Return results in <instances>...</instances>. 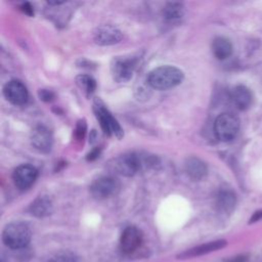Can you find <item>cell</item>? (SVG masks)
I'll list each match as a JSON object with an SVG mask.
<instances>
[{
  "mask_svg": "<svg viewBox=\"0 0 262 262\" xmlns=\"http://www.w3.org/2000/svg\"><path fill=\"white\" fill-rule=\"evenodd\" d=\"M162 13L165 19L175 21L184 15V6L179 2H169L164 6Z\"/></svg>",
  "mask_w": 262,
  "mask_h": 262,
  "instance_id": "obj_19",
  "label": "cell"
},
{
  "mask_svg": "<svg viewBox=\"0 0 262 262\" xmlns=\"http://www.w3.org/2000/svg\"><path fill=\"white\" fill-rule=\"evenodd\" d=\"M212 51L217 59L223 60L232 53V45L230 41L224 37H217L212 42Z\"/></svg>",
  "mask_w": 262,
  "mask_h": 262,
  "instance_id": "obj_17",
  "label": "cell"
},
{
  "mask_svg": "<svg viewBox=\"0 0 262 262\" xmlns=\"http://www.w3.org/2000/svg\"><path fill=\"white\" fill-rule=\"evenodd\" d=\"M38 95H39L40 99L45 102H49L54 98V93L48 89H40L38 91Z\"/></svg>",
  "mask_w": 262,
  "mask_h": 262,
  "instance_id": "obj_23",
  "label": "cell"
},
{
  "mask_svg": "<svg viewBox=\"0 0 262 262\" xmlns=\"http://www.w3.org/2000/svg\"><path fill=\"white\" fill-rule=\"evenodd\" d=\"M119 188L117 179L110 176L100 177L90 185V193L97 200H103L115 194Z\"/></svg>",
  "mask_w": 262,
  "mask_h": 262,
  "instance_id": "obj_7",
  "label": "cell"
},
{
  "mask_svg": "<svg viewBox=\"0 0 262 262\" xmlns=\"http://www.w3.org/2000/svg\"><path fill=\"white\" fill-rule=\"evenodd\" d=\"M76 84L87 96H90L96 89V81L89 75H78L76 77Z\"/></svg>",
  "mask_w": 262,
  "mask_h": 262,
  "instance_id": "obj_20",
  "label": "cell"
},
{
  "mask_svg": "<svg viewBox=\"0 0 262 262\" xmlns=\"http://www.w3.org/2000/svg\"><path fill=\"white\" fill-rule=\"evenodd\" d=\"M99 155H100V148H94L87 155L86 159L87 161H94L99 157Z\"/></svg>",
  "mask_w": 262,
  "mask_h": 262,
  "instance_id": "obj_25",
  "label": "cell"
},
{
  "mask_svg": "<svg viewBox=\"0 0 262 262\" xmlns=\"http://www.w3.org/2000/svg\"><path fill=\"white\" fill-rule=\"evenodd\" d=\"M235 203H236V198L232 190L227 188L219 190L217 194L216 204H217V208L221 212L230 213L233 210Z\"/></svg>",
  "mask_w": 262,
  "mask_h": 262,
  "instance_id": "obj_15",
  "label": "cell"
},
{
  "mask_svg": "<svg viewBox=\"0 0 262 262\" xmlns=\"http://www.w3.org/2000/svg\"><path fill=\"white\" fill-rule=\"evenodd\" d=\"M231 100L233 104L242 111L248 110L253 102V95L249 88L244 85L235 86L230 93Z\"/></svg>",
  "mask_w": 262,
  "mask_h": 262,
  "instance_id": "obj_13",
  "label": "cell"
},
{
  "mask_svg": "<svg viewBox=\"0 0 262 262\" xmlns=\"http://www.w3.org/2000/svg\"><path fill=\"white\" fill-rule=\"evenodd\" d=\"M262 219V211H257L254 213V215L252 216L251 220L249 221V223H254L256 221H259Z\"/></svg>",
  "mask_w": 262,
  "mask_h": 262,
  "instance_id": "obj_26",
  "label": "cell"
},
{
  "mask_svg": "<svg viewBox=\"0 0 262 262\" xmlns=\"http://www.w3.org/2000/svg\"><path fill=\"white\" fill-rule=\"evenodd\" d=\"M137 62V56H117L113 58L111 63L113 79L118 83H125L130 81Z\"/></svg>",
  "mask_w": 262,
  "mask_h": 262,
  "instance_id": "obj_6",
  "label": "cell"
},
{
  "mask_svg": "<svg viewBox=\"0 0 262 262\" xmlns=\"http://www.w3.org/2000/svg\"><path fill=\"white\" fill-rule=\"evenodd\" d=\"M239 130V120L230 113H223L217 117L214 123V132L221 141H231Z\"/></svg>",
  "mask_w": 262,
  "mask_h": 262,
  "instance_id": "obj_5",
  "label": "cell"
},
{
  "mask_svg": "<svg viewBox=\"0 0 262 262\" xmlns=\"http://www.w3.org/2000/svg\"><path fill=\"white\" fill-rule=\"evenodd\" d=\"M147 164H151V161H146L141 156L134 152H130L122 155L115 159L114 163L112 164V167L116 173L129 177L137 173L143 166H147Z\"/></svg>",
  "mask_w": 262,
  "mask_h": 262,
  "instance_id": "obj_4",
  "label": "cell"
},
{
  "mask_svg": "<svg viewBox=\"0 0 262 262\" xmlns=\"http://www.w3.org/2000/svg\"><path fill=\"white\" fill-rule=\"evenodd\" d=\"M5 98L14 105H23L27 102L29 93L25 84L18 80H11L3 87Z\"/></svg>",
  "mask_w": 262,
  "mask_h": 262,
  "instance_id": "obj_8",
  "label": "cell"
},
{
  "mask_svg": "<svg viewBox=\"0 0 262 262\" xmlns=\"http://www.w3.org/2000/svg\"><path fill=\"white\" fill-rule=\"evenodd\" d=\"M142 242V233L135 226L126 227L120 238V249L125 254L134 252Z\"/></svg>",
  "mask_w": 262,
  "mask_h": 262,
  "instance_id": "obj_11",
  "label": "cell"
},
{
  "mask_svg": "<svg viewBox=\"0 0 262 262\" xmlns=\"http://www.w3.org/2000/svg\"><path fill=\"white\" fill-rule=\"evenodd\" d=\"M231 262H248V260L246 257L239 256V257H235Z\"/></svg>",
  "mask_w": 262,
  "mask_h": 262,
  "instance_id": "obj_27",
  "label": "cell"
},
{
  "mask_svg": "<svg viewBox=\"0 0 262 262\" xmlns=\"http://www.w3.org/2000/svg\"><path fill=\"white\" fill-rule=\"evenodd\" d=\"M226 246V242L221 239V241H215V242H211L202 246H199L194 249H191L183 254H181L179 257H183V258H188V257H194V256H200L203 254H207L213 251H217L219 249H222L223 247Z\"/></svg>",
  "mask_w": 262,
  "mask_h": 262,
  "instance_id": "obj_18",
  "label": "cell"
},
{
  "mask_svg": "<svg viewBox=\"0 0 262 262\" xmlns=\"http://www.w3.org/2000/svg\"><path fill=\"white\" fill-rule=\"evenodd\" d=\"M2 239L10 249H21L30 243L31 230L29 226L23 222H11L5 226Z\"/></svg>",
  "mask_w": 262,
  "mask_h": 262,
  "instance_id": "obj_2",
  "label": "cell"
},
{
  "mask_svg": "<svg viewBox=\"0 0 262 262\" xmlns=\"http://www.w3.org/2000/svg\"><path fill=\"white\" fill-rule=\"evenodd\" d=\"M51 262H78V259L73 253L63 251L55 254L52 257Z\"/></svg>",
  "mask_w": 262,
  "mask_h": 262,
  "instance_id": "obj_21",
  "label": "cell"
},
{
  "mask_svg": "<svg viewBox=\"0 0 262 262\" xmlns=\"http://www.w3.org/2000/svg\"><path fill=\"white\" fill-rule=\"evenodd\" d=\"M185 171L193 180H201L207 174V166L199 158L190 157L185 162Z\"/></svg>",
  "mask_w": 262,
  "mask_h": 262,
  "instance_id": "obj_14",
  "label": "cell"
},
{
  "mask_svg": "<svg viewBox=\"0 0 262 262\" xmlns=\"http://www.w3.org/2000/svg\"><path fill=\"white\" fill-rule=\"evenodd\" d=\"M38 171L35 167L32 165L24 164L18 167H16L12 173V179L14 182V185L20 189L25 190L31 187L35 180L37 179Z\"/></svg>",
  "mask_w": 262,
  "mask_h": 262,
  "instance_id": "obj_9",
  "label": "cell"
},
{
  "mask_svg": "<svg viewBox=\"0 0 262 262\" xmlns=\"http://www.w3.org/2000/svg\"><path fill=\"white\" fill-rule=\"evenodd\" d=\"M93 112L96 119L98 120L100 127L104 134L111 136L115 135L117 138H122L124 135L123 129L120 126L119 122L113 117L110 111L106 108L105 104L99 99L95 98L93 102Z\"/></svg>",
  "mask_w": 262,
  "mask_h": 262,
  "instance_id": "obj_3",
  "label": "cell"
},
{
  "mask_svg": "<svg viewBox=\"0 0 262 262\" xmlns=\"http://www.w3.org/2000/svg\"><path fill=\"white\" fill-rule=\"evenodd\" d=\"M184 78L183 72L173 66H162L154 69L147 77L148 85L157 90H167L179 85Z\"/></svg>",
  "mask_w": 262,
  "mask_h": 262,
  "instance_id": "obj_1",
  "label": "cell"
},
{
  "mask_svg": "<svg viewBox=\"0 0 262 262\" xmlns=\"http://www.w3.org/2000/svg\"><path fill=\"white\" fill-rule=\"evenodd\" d=\"M122 38V32L111 25L100 26L94 32V41L98 45H113L119 43Z\"/></svg>",
  "mask_w": 262,
  "mask_h": 262,
  "instance_id": "obj_12",
  "label": "cell"
},
{
  "mask_svg": "<svg viewBox=\"0 0 262 262\" xmlns=\"http://www.w3.org/2000/svg\"><path fill=\"white\" fill-rule=\"evenodd\" d=\"M19 9L27 15L29 16H33L34 15V9H33V6L31 5V3L29 2H23L20 5H19Z\"/></svg>",
  "mask_w": 262,
  "mask_h": 262,
  "instance_id": "obj_24",
  "label": "cell"
},
{
  "mask_svg": "<svg viewBox=\"0 0 262 262\" xmlns=\"http://www.w3.org/2000/svg\"><path fill=\"white\" fill-rule=\"evenodd\" d=\"M86 129H87V125H86V122L85 120H80L78 121L77 125H76V128H75V139L79 142L83 141L84 137H85V134H86Z\"/></svg>",
  "mask_w": 262,
  "mask_h": 262,
  "instance_id": "obj_22",
  "label": "cell"
},
{
  "mask_svg": "<svg viewBox=\"0 0 262 262\" xmlns=\"http://www.w3.org/2000/svg\"><path fill=\"white\" fill-rule=\"evenodd\" d=\"M30 212L36 217H45L51 214L52 212V203L51 200L46 196H38L30 206Z\"/></svg>",
  "mask_w": 262,
  "mask_h": 262,
  "instance_id": "obj_16",
  "label": "cell"
},
{
  "mask_svg": "<svg viewBox=\"0 0 262 262\" xmlns=\"http://www.w3.org/2000/svg\"><path fill=\"white\" fill-rule=\"evenodd\" d=\"M31 143L39 151L48 152L51 149L53 143V136L51 131L43 125L35 127L31 133Z\"/></svg>",
  "mask_w": 262,
  "mask_h": 262,
  "instance_id": "obj_10",
  "label": "cell"
}]
</instances>
